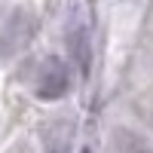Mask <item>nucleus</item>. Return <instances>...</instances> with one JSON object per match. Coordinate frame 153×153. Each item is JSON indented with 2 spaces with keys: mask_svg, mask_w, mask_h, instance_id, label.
Masks as SVG:
<instances>
[{
  "mask_svg": "<svg viewBox=\"0 0 153 153\" xmlns=\"http://www.w3.org/2000/svg\"><path fill=\"white\" fill-rule=\"evenodd\" d=\"M34 37V12L28 6H19L9 12V19L0 28V58H12L22 52Z\"/></svg>",
  "mask_w": 153,
  "mask_h": 153,
  "instance_id": "obj_1",
  "label": "nucleus"
},
{
  "mask_svg": "<svg viewBox=\"0 0 153 153\" xmlns=\"http://www.w3.org/2000/svg\"><path fill=\"white\" fill-rule=\"evenodd\" d=\"M68 89H71V68L58 55H49L43 65H40V71H37V83H34L37 98L58 101V98L68 95Z\"/></svg>",
  "mask_w": 153,
  "mask_h": 153,
  "instance_id": "obj_2",
  "label": "nucleus"
},
{
  "mask_svg": "<svg viewBox=\"0 0 153 153\" xmlns=\"http://www.w3.org/2000/svg\"><path fill=\"white\" fill-rule=\"evenodd\" d=\"M68 49H71V58L74 65L80 68L83 76H89V65H92V46H89V34L80 22H71L68 28Z\"/></svg>",
  "mask_w": 153,
  "mask_h": 153,
  "instance_id": "obj_3",
  "label": "nucleus"
}]
</instances>
